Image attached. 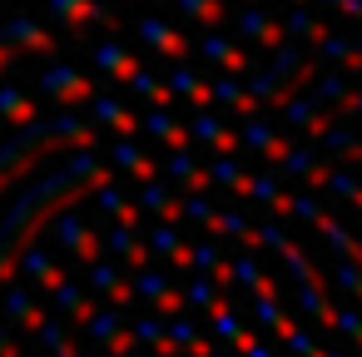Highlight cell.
Wrapping results in <instances>:
<instances>
[{"label":"cell","instance_id":"42","mask_svg":"<svg viewBox=\"0 0 362 357\" xmlns=\"http://www.w3.org/2000/svg\"><path fill=\"white\" fill-rule=\"evenodd\" d=\"M248 317L258 322V327H278V317H283V298H248Z\"/></svg>","mask_w":362,"mask_h":357},{"label":"cell","instance_id":"35","mask_svg":"<svg viewBox=\"0 0 362 357\" xmlns=\"http://www.w3.org/2000/svg\"><path fill=\"white\" fill-rule=\"evenodd\" d=\"M209 184L228 189L233 199H248V169H243L233 154H214V164H209Z\"/></svg>","mask_w":362,"mask_h":357},{"label":"cell","instance_id":"27","mask_svg":"<svg viewBox=\"0 0 362 357\" xmlns=\"http://www.w3.org/2000/svg\"><path fill=\"white\" fill-rule=\"evenodd\" d=\"M169 90H174V100H189L194 110H209L214 105V90H209V75H199V70H189L184 60H174V70H169V80H164Z\"/></svg>","mask_w":362,"mask_h":357},{"label":"cell","instance_id":"32","mask_svg":"<svg viewBox=\"0 0 362 357\" xmlns=\"http://www.w3.org/2000/svg\"><path fill=\"white\" fill-rule=\"evenodd\" d=\"M129 332H134V342L149 347L154 357H179V347L169 342V317H159V312H139Z\"/></svg>","mask_w":362,"mask_h":357},{"label":"cell","instance_id":"47","mask_svg":"<svg viewBox=\"0 0 362 357\" xmlns=\"http://www.w3.org/2000/svg\"><path fill=\"white\" fill-rule=\"evenodd\" d=\"M313 357H352V352H342V347H313Z\"/></svg>","mask_w":362,"mask_h":357},{"label":"cell","instance_id":"44","mask_svg":"<svg viewBox=\"0 0 362 357\" xmlns=\"http://www.w3.org/2000/svg\"><path fill=\"white\" fill-rule=\"evenodd\" d=\"M332 16H347V21L362 25V0H337V11H332Z\"/></svg>","mask_w":362,"mask_h":357},{"label":"cell","instance_id":"18","mask_svg":"<svg viewBox=\"0 0 362 357\" xmlns=\"http://www.w3.org/2000/svg\"><path fill=\"white\" fill-rule=\"evenodd\" d=\"M238 35L243 40H253V45H263V50H278L288 35H283V21L273 16V11H263V6H243L238 11Z\"/></svg>","mask_w":362,"mask_h":357},{"label":"cell","instance_id":"20","mask_svg":"<svg viewBox=\"0 0 362 357\" xmlns=\"http://www.w3.org/2000/svg\"><path fill=\"white\" fill-rule=\"evenodd\" d=\"M278 174H288V179H303L308 189H322L327 184V164L317 159V149L313 144H288V154L273 164Z\"/></svg>","mask_w":362,"mask_h":357},{"label":"cell","instance_id":"24","mask_svg":"<svg viewBox=\"0 0 362 357\" xmlns=\"http://www.w3.org/2000/svg\"><path fill=\"white\" fill-rule=\"evenodd\" d=\"M209 90H214V105H218V110H228V119L263 115V105L248 95V85H238V75H218V80H209Z\"/></svg>","mask_w":362,"mask_h":357},{"label":"cell","instance_id":"3","mask_svg":"<svg viewBox=\"0 0 362 357\" xmlns=\"http://www.w3.org/2000/svg\"><path fill=\"white\" fill-rule=\"evenodd\" d=\"M35 85H40V95H45L50 105H60V110H75V105H85V100L95 95V80H90L85 70H75V65H60V60H50Z\"/></svg>","mask_w":362,"mask_h":357},{"label":"cell","instance_id":"16","mask_svg":"<svg viewBox=\"0 0 362 357\" xmlns=\"http://www.w3.org/2000/svg\"><path fill=\"white\" fill-rule=\"evenodd\" d=\"M50 303H55V317L60 322H75V327H85L90 317H95V293L80 283V278H65L60 288H50Z\"/></svg>","mask_w":362,"mask_h":357},{"label":"cell","instance_id":"5","mask_svg":"<svg viewBox=\"0 0 362 357\" xmlns=\"http://www.w3.org/2000/svg\"><path fill=\"white\" fill-rule=\"evenodd\" d=\"M134 298L149 308V312H159V317H174V312H189L184 308V293L169 283V273H159V268H139L134 278Z\"/></svg>","mask_w":362,"mask_h":357},{"label":"cell","instance_id":"26","mask_svg":"<svg viewBox=\"0 0 362 357\" xmlns=\"http://www.w3.org/2000/svg\"><path fill=\"white\" fill-rule=\"evenodd\" d=\"M313 228H317V238L327 243V253H332V258H347V263H362V238H357L352 228H342V223H337V218H332L327 209H322V213L313 218Z\"/></svg>","mask_w":362,"mask_h":357},{"label":"cell","instance_id":"7","mask_svg":"<svg viewBox=\"0 0 362 357\" xmlns=\"http://www.w3.org/2000/svg\"><path fill=\"white\" fill-rule=\"evenodd\" d=\"M134 35H139V40H144L159 60H189V55H194V40H189L179 25H169L164 16H139Z\"/></svg>","mask_w":362,"mask_h":357},{"label":"cell","instance_id":"29","mask_svg":"<svg viewBox=\"0 0 362 357\" xmlns=\"http://www.w3.org/2000/svg\"><path fill=\"white\" fill-rule=\"evenodd\" d=\"M90 60H95V70H100L105 80H129V75L139 70V55H134L129 45H119V40H100Z\"/></svg>","mask_w":362,"mask_h":357},{"label":"cell","instance_id":"31","mask_svg":"<svg viewBox=\"0 0 362 357\" xmlns=\"http://www.w3.org/2000/svg\"><path fill=\"white\" fill-rule=\"evenodd\" d=\"M204 233H209V238H238L243 248H258V223H248V218L233 213V209H214L209 223H204Z\"/></svg>","mask_w":362,"mask_h":357},{"label":"cell","instance_id":"41","mask_svg":"<svg viewBox=\"0 0 362 357\" xmlns=\"http://www.w3.org/2000/svg\"><path fill=\"white\" fill-rule=\"evenodd\" d=\"M347 90H352V75H347V70H332V75H322V80L313 85V100H317V105H332V100H342Z\"/></svg>","mask_w":362,"mask_h":357},{"label":"cell","instance_id":"11","mask_svg":"<svg viewBox=\"0 0 362 357\" xmlns=\"http://www.w3.org/2000/svg\"><path fill=\"white\" fill-rule=\"evenodd\" d=\"M144 243H149V253H154V258H164L179 278H184V273H194V243L179 233V223H154V228L144 233Z\"/></svg>","mask_w":362,"mask_h":357},{"label":"cell","instance_id":"19","mask_svg":"<svg viewBox=\"0 0 362 357\" xmlns=\"http://www.w3.org/2000/svg\"><path fill=\"white\" fill-rule=\"evenodd\" d=\"M110 169L124 174V179H134V184H144V179L159 174V159H154L149 149H139L134 139H115V144H110Z\"/></svg>","mask_w":362,"mask_h":357},{"label":"cell","instance_id":"8","mask_svg":"<svg viewBox=\"0 0 362 357\" xmlns=\"http://www.w3.org/2000/svg\"><path fill=\"white\" fill-rule=\"evenodd\" d=\"M85 327H90V342H95V347H105L110 357H119V352H139V342H134V332H129L124 308H95V317H90Z\"/></svg>","mask_w":362,"mask_h":357},{"label":"cell","instance_id":"12","mask_svg":"<svg viewBox=\"0 0 362 357\" xmlns=\"http://www.w3.org/2000/svg\"><path fill=\"white\" fill-rule=\"evenodd\" d=\"M85 105H90V124H105L115 139H134L139 134V110L134 105H124L115 95H90Z\"/></svg>","mask_w":362,"mask_h":357},{"label":"cell","instance_id":"38","mask_svg":"<svg viewBox=\"0 0 362 357\" xmlns=\"http://www.w3.org/2000/svg\"><path fill=\"white\" fill-rule=\"evenodd\" d=\"M283 35H288V40H308V45H317V40L327 35V21L308 16V6H293V11L283 16Z\"/></svg>","mask_w":362,"mask_h":357},{"label":"cell","instance_id":"21","mask_svg":"<svg viewBox=\"0 0 362 357\" xmlns=\"http://www.w3.org/2000/svg\"><path fill=\"white\" fill-rule=\"evenodd\" d=\"M0 40H11L16 50H30V55H55V50H60V40H55L45 25H35L30 16L6 21V25H0Z\"/></svg>","mask_w":362,"mask_h":357},{"label":"cell","instance_id":"28","mask_svg":"<svg viewBox=\"0 0 362 357\" xmlns=\"http://www.w3.org/2000/svg\"><path fill=\"white\" fill-rule=\"evenodd\" d=\"M228 263H233V288H243L248 298H283V293H278V283H273V278L263 273V263L253 258V248H248V253H238V258H228Z\"/></svg>","mask_w":362,"mask_h":357},{"label":"cell","instance_id":"30","mask_svg":"<svg viewBox=\"0 0 362 357\" xmlns=\"http://www.w3.org/2000/svg\"><path fill=\"white\" fill-rule=\"evenodd\" d=\"M95 209L110 218V223H124V228H139V204H134V194H124L119 184H105V189H95Z\"/></svg>","mask_w":362,"mask_h":357},{"label":"cell","instance_id":"52","mask_svg":"<svg viewBox=\"0 0 362 357\" xmlns=\"http://www.w3.org/2000/svg\"><path fill=\"white\" fill-rule=\"evenodd\" d=\"M357 209H362V204H357Z\"/></svg>","mask_w":362,"mask_h":357},{"label":"cell","instance_id":"15","mask_svg":"<svg viewBox=\"0 0 362 357\" xmlns=\"http://www.w3.org/2000/svg\"><path fill=\"white\" fill-rule=\"evenodd\" d=\"M85 288L100 293V298H110V308H134V283H129V278L119 273V263H110V258H95V263H90Z\"/></svg>","mask_w":362,"mask_h":357},{"label":"cell","instance_id":"48","mask_svg":"<svg viewBox=\"0 0 362 357\" xmlns=\"http://www.w3.org/2000/svg\"><path fill=\"white\" fill-rule=\"evenodd\" d=\"M204 357H233V352H223V347H214V352H204Z\"/></svg>","mask_w":362,"mask_h":357},{"label":"cell","instance_id":"23","mask_svg":"<svg viewBox=\"0 0 362 357\" xmlns=\"http://www.w3.org/2000/svg\"><path fill=\"white\" fill-rule=\"evenodd\" d=\"M139 134H149L154 144H164V149H189V129H184V119L174 115V110H144L139 115Z\"/></svg>","mask_w":362,"mask_h":357},{"label":"cell","instance_id":"33","mask_svg":"<svg viewBox=\"0 0 362 357\" xmlns=\"http://www.w3.org/2000/svg\"><path fill=\"white\" fill-rule=\"evenodd\" d=\"M248 199L263 204L273 218H288V209H293V194H288L273 174H248Z\"/></svg>","mask_w":362,"mask_h":357},{"label":"cell","instance_id":"4","mask_svg":"<svg viewBox=\"0 0 362 357\" xmlns=\"http://www.w3.org/2000/svg\"><path fill=\"white\" fill-rule=\"evenodd\" d=\"M184 129H189V144H199V149H209V154H238V129H233L228 115H218L214 105H209V110H194Z\"/></svg>","mask_w":362,"mask_h":357},{"label":"cell","instance_id":"34","mask_svg":"<svg viewBox=\"0 0 362 357\" xmlns=\"http://www.w3.org/2000/svg\"><path fill=\"white\" fill-rule=\"evenodd\" d=\"M124 85H129V95H139L144 105H154V110H174V90H169V85H164L154 70H144V65H139V70H134Z\"/></svg>","mask_w":362,"mask_h":357},{"label":"cell","instance_id":"50","mask_svg":"<svg viewBox=\"0 0 362 357\" xmlns=\"http://www.w3.org/2000/svg\"><path fill=\"white\" fill-rule=\"evenodd\" d=\"M119 357H134V352H119Z\"/></svg>","mask_w":362,"mask_h":357},{"label":"cell","instance_id":"25","mask_svg":"<svg viewBox=\"0 0 362 357\" xmlns=\"http://www.w3.org/2000/svg\"><path fill=\"white\" fill-rule=\"evenodd\" d=\"M16 273H25V278H30L40 293H50V288H60V283L70 278V273H65V268H60V263H55L45 248H35V243H25V248H21V263H16Z\"/></svg>","mask_w":362,"mask_h":357},{"label":"cell","instance_id":"51","mask_svg":"<svg viewBox=\"0 0 362 357\" xmlns=\"http://www.w3.org/2000/svg\"><path fill=\"white\" fill-rule=\"evenodd\" d=\"M248 6H258V0H248Z\"/></svg>","mask_w":362,"mask_h":357},{"label":"cell","instance_id":"46","mask_svg":"<svg viewBox=\"0 0 362 357\" xmlns=\"http://www.w3.org/2000/svg\"><path fill=\"white\" fill-rule=\"evenodd\" d=\"M11 60H16V45H11V40H0V75L11 70Z\"/></svg>","mask_w":362,"mask_h":357},{"label":"cell","instance_id":"17","mask_svg":"<svg viewBox=\"0 0 362 357\" xmlns=\"http://www.w3.org/2000/svg\"><path fill=\"white\" fill-rule=\"evenodd\" d=\"M0 312L11 317V327H21V332H35L50 312H45V303L40 298H30L21 283H6V293H0Z\"/></svg>","mask_w":362,"mask_h":357},{"label":"cell","instance_id":"36","mask_svg":"<svg viewBox=\"0 0 362 357\" xmlns=\"http://www.w3.org/2000/svg\"><path fill=\"white\" fill-rule=\"evenodd\" d=\"M0 119H6L11 129H21V124H30V119H40V105H35L30 95H21V90H11V85H0Z\"/></svg>","mask_w":362,"mask_h":357},{"label":"cell","instance_id":"13","mask_svg":"<svg viewBox=\"0 0 362 357\" xmlns=\"http://www.w3.org/2000/svg\"><path fill=\"white\" fill-rule=\"evenodd\" d=\"M159 174L179 189V194H209V164L194 149H169V159L159 164Z\"/></svg>","mask_w":362,"mask_h":357},{"label":"cell","instance_id":"39","mask_svg":"<svg viewBox=\"0 0 362 357\" xmlns=\"http://www.w3.org/2000/svg\"><path fill=\"white\" fill-rule=\"evenodd\" d=\"M184 278H189V283H184V308H189V312H209V308L223 298L218 283H209L204 273H184Z\"/></svg>","mask_w":362,"mask_h":357},{"label":"cell","instance_id":"43","mask_svg":"<svg viewBox=\"0 0 362 357\" xmlns=\"http://www.w3.org/2000/svg\"><path fill=\"white\" fill-rule=\"evenodd\" d=\"M283 347H288V352H293V357H313V347H317V342H313V337H308V332H303V327H293V332H288V337H283Z\"/></svg>","mask_w":362,"mask_h":357},{"label":"cell","instance_id":"40","mask_svg":"<svg viewBox=\"0 0 362 357\" xmlns=\"http://www.w3.org/2000/svg\"><path fill=\"white\" fill-rule=\"evenodd\" d=\"M327 283H332L337 293H347V298L362 308V263H347V258H337V263H332V273H327Z\"/></svg>","mask_w":362,"mask_h":357},{"label":"cell","instance_id":"1","mask_svg":"<svg viewBox=\"0 0 362 357\" xmlns=\"http://www.w3.org/2000/svg\"><path fill=\"white\" fill-rule=\"evenodd\" d=\"M105 184H115V169H105V164L95 159V149L70 154L65 169H55V174L40 179V184H30V189L11 204V213L0 218V283L16 278V263H21V248L30 243V233H40L60 209H70L75 199H90V194L105 189Z\"/></svg>","mask_w":362,"mask_h":357},{"label":"cell","instance_id":"2","mask_svg":"<svg viewBox=\"0 0 362 357\" xmlns=\"http://www.w3.org/2000/svg\"><path fill=\"white\" fill-rule=\"evenodd\" d=\"M45 228H50V238H55V243H60V248H65L70 258H80L85 268H90L95 258H105L100 228H95V223H90V213H80L75 204H70V209H60V213H55V218H50Z\"/></svg>","mask_w":362,"mask_h":357},{"label":"cell","instance_id":"49","mask_svg":"<svg viewBox=\"0 0 362 357\" xmlns=\"http://www.w3.org/2000/svg\"><path fill=\"white\" fill-rule=\"evenodd\" d=\"M293 6H308V0H293Z\"/></svg>","mask_w":362,"mask_h":357},{"label":"cell","instance_id":"10","mask_svg":"<svg viewBox=\"0 0 362 357\" xmlns=\"http://www.w3.org/2000/svg\"><path fill=\"white\" fill-rule=\"evenodd\" d=\"M134 204H139V213H154L159 223H184V194H174V184L164 174L144 179L139 194H134Z\"/></svg>","mask_w":362,"mask_h":357},{"label":"cell","instance_id":"45","mask_svg":"<svg viewBox=\"0 0 362 357\" xmlns=\"http://www.w3.org/2000/svg\"><path fill=\"white\" fill-rule=\"evenodd\" d=\"M238 357H278V352H273V347H263V342H258V337H253V342H248V347H243V352H238Z\"/></svg>","mask_w":362,"mask_h":357},{"label":"cell","instance_id":"6","mask_svg":"<svg viewBox=\"0 0 362 357\" xmlns=\"http://www.w3.org/2000/svg\"><path fill=\"white\" fill-rule=\"evenodd\" d=\"M50 16L60 21L65 35H80L85 25H105V30H119V16L110 6H100V0H45Z\"/></svg>","mask_w":362,"mask_h":357},{"label":"cell","instance_id":"14","mask_svg":"<svg viewBox=\"0 0 362 357\" xmlns=\"http://www.w3.org/2000/svg\"><path fill=\"white\" fill-rule=\"evenodd\" d=\"M100 243H105V253H110V258H115L119 268H129V273H139V268H149V263H154L149 243L139 238V228L110 223V233H100Z\"/></svg>","mask_w":362,"mask_h":357},{"label":"cell","instance_id":"37","mask_svg":"<svg viewBox=\"0 0 362 357\" xmlns=\"http://www.w3.org/2000/svg\"><path fill=\"white\" fill-rule=\"evenodd\" d=\"M174 11H179L184 21L204 25V30H218V25L228 21V6H223V0H174Z\"/></svg>","mask_w":362,"mask_h":357},{"label":"cell","instance_id":"22","mask_svg":"<svg viewBox=\"0 0 362 357\" xmlns=\"http://www.w3.org/2000/svg\"><path fill=\"white\" fill-rule=\"evenodd\" d=\"M199 55H204L209 65H218L223 75H248V50H243L238 40L218 35V30H204V40H199Z\"/></svg>","mask_w":362,"mask_h":357},{"label":"cell","instance_id":"9","mask_svg":"<svg viewBox=\"0 0 362 357\" xmlns=\"http://www.w3.org/2000/svg\"><path fill=\"white\" fill-rule=\"evenodd\" d=\"M238 149H248V154H253V159H263V164H278V159L288 154V139L273 129V119L248 115V119L238 124Z\"/></svg>","mask_w":362,"mask_h":357}]
</instances>
